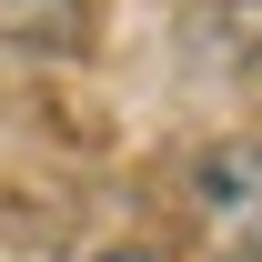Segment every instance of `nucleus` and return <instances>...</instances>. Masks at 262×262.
I'll return each instance as SVG.
<instances>
[{
  "label": "nucleus",
  "instance_id": "nucleus-1",
  "mask_svg": "<svg viewBox=\"0 0 262 262\" xmlns=\"http://www.w3.org/2000/svg\"><path fill=\"white\" fill-rule=\"evenodd\" d=\"M192 212H202V242L222 262H262V141H202Z\"/></svg>",
  "mask_w": 262,
  "mask_h": 262
},
{
  "label": "nucleus",
  "instance_id": "nucleus-2",
  "mask_svg": "<svg viewBox=\"0 0 262 262\" xmlns=\"http://www.w3.org/2000/svg\"><path fill=\"white\" fill-rule=\"evenodd\" d=\"M71 0H0V20H10V31H40V20H61Z\"/></svg>",
  "mask_w": 262,
  "mask_h": 262
},
{
  "label": "nucleus",
  "instance_id": "nucleus-3",
  "mask_svg": "<svg viewBox=\"0 0 262 262\" xmlns=\"http://www.w3.org/2000/svg\"><path fill=\"white\" fill-rule=\"evenodd\" d=\"M101 262H171V252H151V242H121V252H101Z\"/></svg>",
  "mask_w": 262,
  "mask_h": 262
}]
</instances>
